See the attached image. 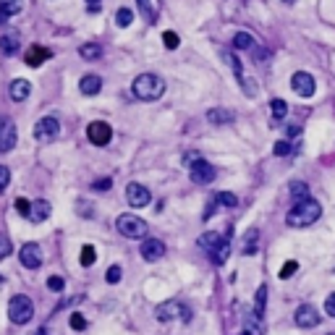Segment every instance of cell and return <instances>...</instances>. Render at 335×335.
Returning a JSON list of instances; mask_svg holds the SVG:
<instances>
[{
    "label": "cell",
    "mask_w": 335,
    "mask_h": 335,
    "mask_svg": "<svg viewBox=\"0 0 335 335\" xmlns=\"http://www.w3.org/2000/svg\"><path fill=\"white\" fill-rule=\"evenodd\" d=\"M207 121L212 126H228V123L236 121V113L228 107H212V110H207Z\"/></svg>",
    "instance_id": "16"
},
{
    "label": "cell",
    "mask_w": 335,
    "mask_h": 335,
    "mask_svg": "<svg viewBox=\"0 0 335 335\" xmlns=\"http://www.w3.org/2000/svg\"><path fill=\"white\" fill-rule=\"evenodd\" d=\"M228 254H231V241H228V238H222L217 247L212 249V262H215V264H226Z\"/></svg>",
    "instance_id": "20"
},
{
    "label": "cell",
    "mask_w": 335,
    "mask_h": 335,
    "mask_svg": "<svg viewBox=\"0 0 335 335\" xmlns=\"http://www.w3.org/2000/svg\"><path fill=\"white\" fill-rule=\"evenodd\" d=\"M8 184H11V170L6 165H0V191H3Z\"/></svg>",
    "instance_id": "42"
},
{
    "label": "cell",
    "mask_w": 335,
    "mask_h": 335,
    "mask_svg": "<svg viewBox=\"0 0 335 335\" xmlns=\"http://www.w3.org/2000/svg\"><path fill=\"white\" fill-rule=\"evenodd\" d=\"M299 133H301V126H299V123H291V126H288V137H299Z\"/></svg>",
    "instance_id": "48"
},
{
    "label": "cell",
    "mask_w": 335,
    "mask_h": 335,
    "mask_svg": "<svg viewBox=\"0 0 335 335\" xmlns=\"http://www.w3.org/2000/svg\"><path fill=\"white\" fill-rule=\"evenodd\" d=\"M296 270H299V262L288 259V262L280 267V273H278V275H280V280H288V278H294V273H296Z\"/></svg>",
    "instance_id": "35"
},
{
    "label": "cell",
    "mask_w": 335,
    "mask_h": 335,
    "mask_svg": "<svg viewBox=\"0 0 335 335\" xmlns=\"http://www.w3.org/2000/svg\"><path fill=\"white\" fill-rule=\"evenodd\" d=\"M215 202L222 205V207H236V205H238V196L231 194V191H220V194L215 196Z\"/></svg>",
    "instance_id": "31"
},
{
    "label": "cell",
    "mask_w": 335,
    "mask_h": 335,
    "mask_svg": "<svg viewBox=\"0 0 335 335\" xmlns=\"http://www.w3.org/2000/svg\"><path fill=\"white\" fill-rule=\"evenodd\" d=\"M273 152L278 154V158H285V154H291L294 152V147L288 144V142H275V147H273Z\"/></svg>",
    "instance_id": "38"
},
{
    "label": "cell",
    "mask_w": 335,
    "mask_h": 335,
    "mask_svg": "<svg viewBox=\"0 0 335 335\" xmlns=\"http://www.w3.org/2000/svg\"><path fill=\"white\" fill-rule=\"evenodd\" d=\"M76 212H79L81 217H92V205L84 202V199H79V202H76Z\"/></svg>",
    "instance_id": "39"
},
{
    "label": "cell",
    "mask_w": 335,
    "mask_h": 335,
    "mask_svg": "<svg viewBox=\"0 0 335 335\" xmlns=\"http://www.w3.org/2000/svg\"><path fill=\"white\" fill-rule=\"evenodd\" d=\"M6 21H8V16H6V13H0V24H6Z\"/></svg>",
    "instance_id": "50"
},
{
    "label": "cell",
    "mask_w": 335,
    "mask_h": 335,
    "mask_svg": "<svg viewBox=\"0 0 335 335\" xmlns=\"http://www.w3.org/2000/svg\"><path fill=\"white\" fill-rule=\"evenodd\" d=\"M116 228H118V233L126 236V238H147V231H149L147 222H144L142 217H137V215H131V212L118 215Z\"/></svg>",
    "instance_id": "3"
},
{
    "label": "cell",
    "mask_w": 335,
    "mask_h": 335,
    "mask_svg": "<svg viewBox=\"0 0 335 335\" xmlns=\"http://www.w3.org/2000/svg\"><path fill=\"white\" fill-rule=\"evenodd\" d=\"M34 335H48V332H44V330H37V332H34Z\"/></svg>",
    "instance_id": "53"
},
{
    "label": "cell",
    "mask_w": 335,
    "mask_h": 335,
    "mask_svg": "<svg viewBox=\"0 0 335 335\" xmlns=\"http://www.w3.org/2000/svg\"><path fill=\"white\" fill-rule=\"evenodd\" d=\"M189 175H191V181L194 184H199V186H207V184H212L215 181V168L207 163V160H199V163H194L191 168H189Z\"/></svg>",
    "instance_id": "9"
},
{
    "label": "cell",
    "mask_w": 335,
    "mask_h": 335,
    "mask_svg": "<svg viewBox=\"0 0 335 335\" xmlns=\"http://www.w3.org/2000/svg\"><path fill=\"white\" fill-rule=\"evenodd\" d=\"M16 147V123L11 118H0V152H11Z\"/></svg>",
    "instance_id": "11"
},
{
    "label": "cell",
    "mask_w": 335,
    "mask_h": 335,
    "mask_svg": "<svg viewBox=\"0 0 335 335\" xmlns=\"http://www.w3.org/2000/svg\"><path fill=\"white\" fill-rule=\"evenodd\" d=\"M121 275H123V270H121L118 264H113V267L107 270V283H118V280H121Z\"/></svg>",
    "instance_id": "40"
},
{
    "label": "cell",
    "mask_w": 335,
    "mask_h": 335,
    "mask_svg": "<svg viewBox=\"0 0 335 335\" xmlns=\"http://www.w3.org/2000/svg\"><path fill=\"white\" fill-rule=\"evenodd\" d=\"M264 304H267V285L257 288V299H254V315L262 317L264 315Z\"/></svg>",
    "instance_id": "26"
},
{
    "label": "cell",
    "mask_w": 335,
    "mask_h": 335,
    "mask_svg": "<svg viewBox=\"0 0 335 335\" xmlns=\"http://www.w3.org/2000/svg\"><path fill=\"white\" fill-rule=\"evenodd\" d=\"M163 44H165L168 50H175L178 44H181V39H178L175 32H165V34H163Z\"/></svg>",
    "instance_id": "37"
},
{
    "label": "cell",
    "mask_w": 335,
    "mask_h": 335,
    "mask_svg": "<svg viewBox=\"0 0 335 335\" xmlns=\"http://www.w3.org/2000/svg\"><path fill=\"white\" fill-rule=\"evenodd\" d=\"M71 327H74V330H84V327H86L84 315H79V311H76V315H71Z\"/></svg>",
    "instance_id": "44"
},
{
    "label": "cell",
    "mask_w": 335,
    "mask_h": 335,
    "mask_svg": "<svg viewBox=\"0 0 335 335\" xmlns=\"http://www.w3.org/2000/svg\"><path fill=\"white\" fill-rule=\"evenodd\" d=\"M233 48H236V50H254L257 44H254V37H252L249 32H238V34L233 37Z\"/></svg>",
    "instance_id": "22"
},
{
    "label": "cell",
    "mask_w": 335,
    "mask_h": 335,
    "mask_svg": "<svg viewBox=\"0 0 335 335\" xmlns=\"http://www.w3.org/2000/svg\"><path fill=\"white\" fill-rule=\"evenodd\" d=\"M11 254V241H8V236H0V259H6Z\"/></svg>",
    "instance_id": "43"
},
{
    "label": "cell",
    "mask_w": 335,
    "mask_h": 335,
    "mask_svg": "<svg viewBox=\"0 0 335 335\" xmlns=\"http://www.w3.org/2000/svg\"><path fill=\"white\" fill-rule=\"evenodd\" d=\"M13 207H16V212L21 217H29L32 215V202H29V199H24V196H18L16 202H13Z\"/></svg>",
    "instance_id": "33"
},
{
    "label": "cell",
    "mask_w": 335,
    "mask_h": 335,
    "mask_svg": "<svg viewBox=\"0 0 335 335\" xmlns=\"http://www.w3.org/2000/svg\"><path fill=\"white\" fill-rule=\"evenodd\" d=\"M217 243H220V233H205L202 238H199V247H205V249H215L217 247Z\"/></svg>",
    "instance_id": "34"
},
{
    "label": "cell",
    "mask_w": 335,
    "mask_h": 335,
    "mask_svg": "<svg viewBox=\"0 0 335 335\" xmlns=\"http://www.w3.org/2000/svg\"><path fill=\"white\" fill-rule=\"evenodd\" d=\"M110 186H113V181H110V178H100V181H95V184H92V189H95V191H107Z\"/></svg>",
    "instance_id": "45"
},
{
    "label": "cell",
    "mask_w": 335,
    "mask_h": 335,
    "mask_svg": "<svg viewBox=\"0 0 335 335\" xmlns=\"http://www.w3.org/2000/svg\"><path fill=\"white\" fill-rule=\"evenodd\" d=\"M283 3H285V6H294V3H296V0H283Z\"/></svg>",
    "instance_id": "52"
},
{
    "label": "cell",
    "mask_w": 335,
    "mask_h": 335,
    "mask_svg": "<svg viewBox=\"0 0 335 335\" xmlns=\"http://www.w3.org/2000/svg\"><path fill=\"white\" fill-rule=\"evenodd\" d=\"M199 160H202V158H199L196 152H189V154H184V165H186V168H191V165H194V163H199Z\"/></svg>",
    "instance_id": "47"
},
{
    "label": "cell",
    "mask_w": 335,
    "mask_h": 335,
    "mask_svg": "<svg viewBox=\"0 0 335 335\" xmlns=\"http://www.w3.org/2000/svg\"><path fill=\"white\" fill-rule=\"evenodd\" d=\"M18 259L24 267H29V270H34V267L42 264V249H39V243H24L18 252Z\"/></svg>",
    "instance_id": "12"
},
{
    "label": "cell",
    "mask_w": 335,
    "mask_h": 335,
    "mask_svg": "<svg viewBox=\"0 0 335 335\" xmlns=\"http://www.w3.org/2000/svg\"><path fill=\"white\" fill-rule=\"evenodd\" d=\"M60 133V121L55 116H44L34 123V139L37 142H53Z\"/></svg>",
    "instance_id": "5"
},
{
    "label": "cell",
    "mask_w": 335,
    "mask_h": 335,
    "mask_svg": "<svg viewBox=\"0 0 335 335\" xmlns=\"http://www.w3.org/2000/svg\"><path fill=\"white\" fill-rule=\"evenodd\" d=\"M320 215H322V207H320L317 199H304V202H296L291 210H288L285 222L291 228H306V226H311V222H317Z\"/></svg>",
    "instance_id": "1"
},
{
    "label": "cell",
    "mask_w": 335,
    "mask_h": 335,
    "mask_svg": "<svg viewBox=\"0 0 335 335\" xmlns=\"http://www.w3.org/2000/svg\"><path fill=\"white\" fill-rule=\"evenodd\" d=\"M116 24H118L121 29L131 27V24H133V11H131V8H118V13H116Z\"/></svg>",
    "instance_id": "27"
},
{
    "label": "cell",
    "mask_w": 335,
    "mask_h": 335,
    "mask_svg": "<svg viewBox=\"0 0 335 335\" xmlns=\"http://www.w3.org/2000/svg\"><path fill=\"white\" fill-rule=\"evenodd\" d=\"M291 89H294L299 97H311V95H315V89H317L315 76L306 74V71H296V74L291 76Z\"/></svg>",
    "instance_id": "8"
},
{
    "label": "cell",
    "mask_w": 335,
    "mask_h": 335,
    "mask_svg": "<svg viewBox=\"0 0 335 335\" xmlns=\"http://www.w3.org/2000/svg\"><path fill=\"white\" fill-rule=\"evenodd\" d=\"M79 55L84 60H97L102 55V48H100L97 42H86V44H81V48H79Z\"/></svg>",
    "instance_id": "23"
},
{
    "label": "cell",
    "mask_w": 335,
    "mask_h": 335,
    "mask_svg": "<svg viewBox=\"0 0 335 335\" xmlns=\"http://www.w3.org/2000/svg\"><path fill=\"white\" fill-rule=\"evenodd\" d=\"M137 3H139V8H142V11H144V13H147V11H149V0H137Z\"/></svg>",
    "instance_id": "49"
},
{
    "label": "cell",
    "mask_w": 335,
    "mask_h": 335,
    "mask_svg": "<svg viewBox=\"0 0 335 335\" xmlns=\"http://www.w3.org/2000/svg\"><path fill=\"white\" fill-rule=\"evenodd\" d=\"M126 202H128L131 207H147V205L152 202V194H149V189L142 186V184H128V186H126Z\"/></svg>",
    "instance_id": "10"
},
{
    "label": "cell",
    "mask_w": 335,
    "mask_h": 335,
    "mask_svg": "<svg viewBox=\"0 0 335 335\" xmlns=\"http://www.w3.org/2000/svg\"><path fill=\"white\" fill-rule=\"evenodd\" d=\"M142 257L147 259V262H158V259H163V254H165V243L160 241V238H144V243H142Z\"/></svg>",
    "instance_id": "14"
},
{
    "label": "cell",
    "mask_w": 335,
    "mask_h": 335,
    "mask_svg": "<svg viewBox=\"0 0 335 335\" xmlns=\"http://www.w3.org/2000/svg\"><path fill=\"white\" fill-rule=\"evenodd\" d=\"M50 215H53V205L48 202V199H39V202L32 205V215H29V220L42 222V220H48Z\"/></svg>",
    "instance_id": "19"
},
{
    "label": "cell",
    "mask_w": 335,
    "mask_h": 335,
    "mask_svg": "<svg viewBox=\"0 0 335 335\" xmlns=\"http://www.w3.org/2000/svg\"><path fill=\"white\" fill-rule=\"evenodd\" d=\"M288 191H291V199H294V205H296V202H304V199H309V186H306L304 181H294V184H291V189H288Z\"/></svg>",
    "instance_id": "24"
},
{
    "label": "cell",
    "mask_w": 335,
    "mask_h": 335,
    "mask_svg": "<svg viewBox=\"0 0 335 335\" xmlns=\"http://www.w3.org/2000/svg\"><path fill=\"white\" fill-rule=\"evenodd\" d=\"M21 6H24V0H0V13L16 16V13H21Z\"/></svg>",
    "instance_id": "25"
},
{
    "label": "cell",
    "mask_w": 335,
    "mask_h": 335,
    "mask_svg": "<svg viewBox=\"0 0 335 335\" xmlns=\"http://www.w3.org/2000/svg\"><path fill=\"white\" fill-rule=\"evenodd\" d=\"M257 231L252 228L249 233H247V238H243V254H257Z\"/></svg>",
    "instance_id": "30"
},
{
    "label": "cell",
    "mask_w": 335,
    "mask_h": 335,
    "mask_svg": "<svg viewBox=\"0 0 335 335\" xmlns=\"http://www.w3.org/2000/svg\"><path fill=\"white\" fill-rule=\"evenodd\" d=\"M34 315V304L29 296H13L8 301V317L13 325H27Z\"/></svg>",
    "instance_id": "4"
},
{
    "label": "cell",
    "mask_w": 335,
    "mask_h": 335,
    "mask_svg": "<svg viewBox=\"0 0 335 335\" xmlns=\"http://www.w3.org/2000/svg\"><path fill=\"white\" fill-rule=\"evenodd\" d=\"M79 89H81V95H86V97H95L100 89H102V79L97 76V74H86V76H81V81H79Z\"/></svg>",
    "instance_id": "17"
},
{
    "label": "cell",
    "mask_w": 335,
    "mask_h": 335,
    "mask_svg": "<svg viewBox=\"0 0 335 335\" xmlns=\"http://www.w3.org/2000/svg\"><path fill=\"white\" fill-rule=\"evenodd\" d=\"M18 48H21V42H18L16 34L0 37V53H3V55H13V53H18Z\"/></svg>",
    "instance_id": "21"
},
{
    "label": "cell",
    "mask_w": 335,
    "mask_h": 335,
    "mask_svg": "<svg viewBox=\"0 0 335 335\" xmlns=\"http://www.w3.org/2000/svg\"><path fill=\"white\" fill-rule=\"evenodd\" d=\"M296 325L299 327H304V330H309V327H317L320 325V315H317V309L315 306H309V304H304V306H299L296 309Z\"/></svg>",
    "instance_id": "13"
},
{
    "label": "cell",
    "mask_w": 335,
    "mask_h": 335,
    "mask_svg": "<svg viewBox=\"0 0 335 335\" xmlns=\"http://www.w3.org/2000/svg\"><path fill=\"white\" fill-rule=\"evenodd\" d=\"M86 139L97 144V147H105L110 144V139H113V126L105 123V121H95V123H89L86 126Z\"/></svg>",
    "instance_id": "7"
},
{
    "label": "cell",
    "mask_w": 335,
    "mask_h": 335,
    "mask_svg": "<svg viewBox=\"0 0 335 335\" xmlns=\"http://www.w3.org/2000/svg\"><path fill=\"white\" fill-rule=\"evenodd\" d=\"M238 84L243 86V95H247V97H257V81H254V79L241 76V79H238Z\"/></svg>",
    "instance_id": "36"
},
{
    "label": "cell",
    "mask_w": 335,
    "mask_h": 335,
    "mask_svg": "<svg viewBox=\"0 0 335 335\" xmlns=\"http://www.w3.org/2000/svg\"><path fill=\"white\" fill-rule=\"evenodd\" d=\"M220 55H222V60H226V63L231 65V69H233V74H236V79H241V76H243V69H241V63H238V58H236L233 53H228V50H222Z\"/></svg>",
    "instance_id": "29"
},
{
    "label": "cell",
    "mask_w": 335,
    "mask_h": 335,
    "mask_svg": "<svg viewBox=\"0 0 335 335\" xmlns=\"http://www.w3.org/2000/svg\"><path fill=\"white\" fill-rule=\"evenodd\" d=\"M50 58H53V53H50L48 48H42V44H34V48H29V50H27L24 63H27V65H32V69H37V65H42L44 60H50Z\"/></svg>",
    "instance_id": "15"
},
{
    "label": "cell",
    "mask_w": 335,
    "mask_h": 335,
    "mask_svg": "<svg viewBox=\"0 0 335 335\" xmlns=\"http://www.w3.org/2000/svg\"><path fill=\"white\" fill-rule=\"evenodd\" d=\"M29 95H32V84H29L27 79H13V81H11V97H13L16 102H24Z\"/></svg>",
    "instance_id": "18"
},
{
    "label": "cell",
    "mask_w": 335,
    "mask_h": 335,
    "mask_svg": "<svg viewBox=\"0 0 335 335\" xmlns=\"http://www.w3.org/2000/svg\"><path fill=\"white\" fill-rule=\"evenodd\" d=\"M154 315H158L160 322H170V320H175V317H181L184 322L191 320V311H189L181 301H165V304L158 306V311H154Z\"/></svg>",
    "instance_id": "6"
},
{
    "label": "cell",
    "mask_w": 335,
    "mask_h": 335,
    "mask_svg": "<svg viewBox=\"0 0 335 335\" xmlns=\"http://www.w3.org/2000/svg\"><path fill=\"white\" fill-rule=\"evenodd\" d=\"M86 3H89V6H92V8H95V6L100 3V0H86Z\"/></svg>",
    "instance_id": "51"
},
{
    "label": "cell",
    "mask_w": 335,
    "mask_h": 335,
    "mask_svg": "<svg viewBox=\"0 0 335 335\" xmlns=\"http://www.w3.org/2000/svg\"><path fill=\"white\" fill-rule=\"evenodd\" d=\"M131 89H133V95H137L139 100L152 102V100H160L165 95V81H163V76L147 71V74H139L137 79H133Z\"/></svg>",
    "instance_id": "2"
},
{
    "label": "cell",
    "mask_w": 335,
    "mask_h": 335,
    "mask_svg": "<svg viewBox=\"0 0 335 335\" xmlns=\"http://www.w3.org/2000/svg\"><path fill=\"white\" fill-rule=\"evenodd\" d=\"M270 110H273V118L275 121H283L288 116V102L285 100H273L270 102Z\"/></svg>",
    "instance_id": "28"
},
{
    "label": "cell",
    "mask_w": 335,
    "mask_h": 335,
    "mask_svg": "<svg viewBox=\"0 0 335 335\" xmlns=\"http://www.w3.org/2000/svg\"><path fill=\"white\" fill-rule=\"evenodd\" d=\"M79 259H81L84 267H92V264H95L97 254H95V247H92V243H86V247L81 249V257H79Z\"/></svg>",
    "instance_id": "32"
},
{
    "label": "cell",
    "mask_w": 335,
    "mask_h": 335,
    "mask_svg": "<svg viewBox=\"0 0 335 335\" xmlns=\"http://www.w3.org/2000/svg\"><path fill=\"white\" fill-rule=\"evenodd\" d=\"M63 278L60 275H53V278H48V288H50V291H63Z\"/></svg>",
    "instance_id": "41"
},
{
    "label": "cell",
    "mask_w": 335,
    "mask_h": 335,
    "mask_svg": "<svg viewBox=\"0 0 335 335\" xmlns=\"http://www.w3.org/2000/svg\"><path fill=\"white\" fill-rule=\"evenodd\" d=\"M330 335H335V332H330Z\"/></svg>",
    "instance_id": "54"
},
{
    "label": "cell",
    "mask_w": 335,
    "mask_h": 335,
    "mask_svg": "<svg viewBox=\"0 0 335 335\" xmlns=\"http://www.w3.org/2000/svg\"><path fill=\"white\" fill-rule=\"evenodd\" d=\"M325 315L335 317V294H330V296L325 299Z\"/></svg>",
    "instance_id": "46"
}]
</instances>
